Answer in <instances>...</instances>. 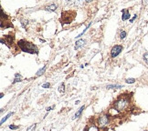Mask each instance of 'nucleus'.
I'll list each match as a JSON object with an SVG mask.
<instances>
[{
    "label": "nucleus",
    "mask_w": 148,
    "mask_h": 131,
    "mask_svg": "<svg viewBox=\"0 0 148 131\" xmlns=\"http://www.w3.org/2000/svg\"><path fill=\"white\" fill-rule=\"evenodd\" d=\"M20 78H21V76L19 75V74H16V75H15V80H14L13 83L19 82L20 81Z\"/></svg>",
    "instance_id": "obj_13"
},
{
    "label": "nucleus",
    "mask_w": 148,
    "mask_h": 131,
    "mask_svg": "<svg viewBox=\"0 0 148 131\" xmlns=\"http://www.w3.org/2000/svg\"><path fill=\"white\" fill-rule=\"evenodd\" d=\"M46 66H45V67H42V69H39L38 72H37V76H40V75H42V74L45 72V70H46Z\"/></svg>",
    "instance_id": "obj_11"
},
{
    "label": "nucleus",
    "mask_w": 148,
    "mask_h": 131,
    "mask_svg": "<svg viewBox=\"0 0 148 131\" xmlns=\"http://www.w3.org/2000/svg\"><path fill=\"white\" fill-rule=\"evenodd\" d=\"M144 59H145V61L146 62V63L148 64V53H145L144 55Z\"/></svg>",
    "instance_id": "obj_19"
},
{
    "label": "nucleus",
    "mask_w": 148,
    "mask_h": 131,
    "mask_svg": "<svg viewBox=\"0 0 148 131\" xmlns=\"http://www.w3.org/2000/svg\"><path fill=\"white\" fill-rule=\"evenodd\" d=\"M85 109V107L83 106V107H81V109H79L77 112H76V114H75V115H74V117L73 118H78L79 116H81L82 115V111H83V109Z\"/></svg>",
    "instance_id": "obj_8"
},
{
    "label": "nucleus",
    "mask_w": 148,
    "mask_h": 131,
    "mask_svg": "<svg viewBox=\"0 0 148 131\" xmlns=\"http://www.w3.org/2000/svg\"><path fill=\"white\" fill-rule=\"evenodd\" d=\"M128 106V100L125 98H121L115 103V107L118 111H123Z\"/></svg>",
    "instance_id": "obj_2"
},
{
    "label": "nucleus",
    "mask_w": 148,
    "mask_h": 131,
    "mask_svg": "<svg viewBox=\"0 0 148 131\" xmlns=\"http://www.w3.org/2000/svg\"><path fill=\"white\" fill-rule=\"evenodd\" d=\"M90 24H92V23H90V24H89V25H88V26H87V27H86V28H85V29H84V30H83V31H82V33H81V34H79V36H78V37H82V35H83V34H84V33H85V32H86V30H87V29H88V28H89V27H90Z\"/></svg>",
    "instance_id": "obj_14"
},
{
    "label": "nucleus",
    "mask_w": 148,
    "mask_h": 131,
    "mask_svg": "<svg viewBox=\"0 0 148 131\" xmlns=\"http://www.w3.org/2000/svg\"><path fill=\"white\" fill-rule=\"evenodd\" d=\"M134 82H135L134 78H128V79H126V83H128V84H133Z\"/></svg>",
    "instance_id": "obj_15"
},
{
    "label": "nucleus",
    "mask_w": 148,
    "mask_h": 131,
    "mask_svg": "<svg viewBox=\"0 0 148 131\" xmlns=\"http://www.w3.org/2000/svg\"><path fill=\"white\" fill-rule=\"evenodd\" d=\"M98 123H99V126L101 128H103V127L107 126V124L109 123V118H108V117L106 115H103V116L99 117Z\"/></svg>",
    "instance_id": "obj_3"
},
{
    "label": "nucleus",
    "mask_w": 148,
    "mask_h": 131,
    "mask_svg": "<svg viewBox=\"0 0 148 131\" xmlns=\"http://www.w3.org/2000/svg\"><path fill=\"white\" fill-rule=\"evenodd\" d=\"M18 45L20 47V48L24 51V52H27V53H38V48L36 45H34L33 44L29 43V42H27L25 40H20L18 42Z\"/></svg>",
    "instance_id": "obj_1"
},
{
    "label": "nucleus",
    "mask_w": 148,
    "mask_h": 131,
    "mask_svg": "<svg viewBox=\"0 0 148 131\" xmlns=\"http://www.w3.org/2000/svg\"><path fill=\"white\" fill-rule=\"evenodd\" d=\"M136 18H137V15H134V18H133L132 19L130 20V22H131V23H133V22H134V19H135Z\"/></svg>",
    "instance_id": "obj_23"
},
{
    "label": "nucleus",
    "mask_w": 148,
    "mask_h": 131,
    "mask_svg": "<svg viewBox=\"0 0 148 131\" xmlns=\"http://www.w3.org/2000/svg\"><path fill=\"white\" fill-rule=\"evenodd\" d=\"M122 50H123L122 45H115V47H113L112 51H111L112 58H115V56H117L119 54L122 52Z\"/></svg>",
    "instance_id": "obj_4"
},
{
    "label": "nucleus",
    "mask_w": 148,
    "mask_h": 131,
    "mask_svg": "<svg viewBox=\"0 0 148 131\" xmlns=\"http://www.w3.org/2000/svg\"><path fill=\"white\" fill-rule=\"evenodd\" d=\"M130 18V14H129V11L127 10H123V20L125 21Z\"/></svg>",
    "instance_id": "obj_7"
},
{
    "label": "nucleus",
    "mask_w": 148,
    "mask_h": 131,
    "mask_svg": "<svg viewBox=\"0 0 148 131\" xmlns=\"http://www.w3.org/2000/svg\"><path fill=\"white\" fill-rule=\"evenodd\" d=\"M64 90H65V89H64V85H63V84H61L60 86V88H59V91H60V93H63V92H64Z\"/></svg>",
    "instance_id": "obj_17"
},
{
    "label": "nucleus",
    "mask_w": 148,
    "mask_h": 131,
    "mask_svg": "<svg viewBox=\"0 0 148 131\" xmlns=\"http://www.w3.org/2000/svg\"><path fill=\"white\" fill-rule=\"evenodd\" d=\"M36 126H37L36 124L32 125L31 127H29V128H27V131H34V130H35V128H36Z\"/></svg>",
    "instance_id": "obj_16"
},
{
    "label": "nucleus",
    "mask_w": 148,
    "mask_h": 131,
    "mask_svg": "<svg viewBox=\"0 0 148 131\" xmlns=\"http://www.w3.org/2000/svg\"><path fill=\"white\" fill-rule=\"evenodd\" d=\"M56 9H57V5L55 4H51L49 7H46V10H49V11H55Z\"/></svg>",
    "instance_id": "obj_9"
},
{
    "label": "nucleus",
    "mask_w": 148,
    "mask_h": 131,
    "mask_svg": "<svg viewBox=\"0 0 148 131\" xmlns=\"http://www.w3.org/2000/svg\"><path fill=\"white\" fill-rule=\"evenodd\" d=\"M85 40H83V39H79V40L75 43V49H79V48H82L83 45H85Z\"/></svg>",
    "instance_id": "obj_6"
},
{
    "label": "nucleus",
    "mask_w": 148,
    "mask_h": 131,
    "mask_svg": "<svg viewBox=\"0 0 148 131\" xmlns=\"http://www.w3.org/2000/svg\"><path fill=\"white\" fill-rule=\"evenodd\" d=\"M49 86H50L49 83H45V84L42 85V88H49Z\"/></svg>",
    "instance_id": "obj_20"
},
{
    "label": "nucleus",
    "mask_w": 148,
    "mask_h": 131,
    "mask_svg": "<svg viewBox=\"0 0 148 131\" xmlns=\"http://www.w3.org/2000/svg\"><path fill=\"white\" fill-rule=\"evenodd\" d=\"M12 114H13L12 112H10V113H8V115H7V116H5V117L4 118H2V120H1V122H0V123H1V125H2V124H3V123H4V122L5 121V120H7V119H8V117H10V116H12Z\"/></svg>",
    "instance_id": "obj_12"
},
{
    "label": "nucleus",
    "mask_w": 148,
    "mask_h": 131,
    "mask_svg": "<svg viewBox=\"0 0 148 131\" xmlns=\"http://www.w3.org/2000/svg\"><path fill=\"white\" fill-rule=\"evenodd\" d=\"M9 128H10V129H18V126L16 127V126H13V125H11V126H9Z\"/></svg>",
    "instance_id": "obj_22"
},
{
    "label": "nucleus",
    "mask_w": 148,
    "mask_h": 131,
    "mask_svg": "<svg viewBox=\"0 0 148 131\" xmlns=\"http://www.w3.org/2000/svg\"><path fill=\"white\" fill-rule=\"evenodd\" d=\"M122 86L120 85H108L107 88H121Z\"/></svg>",
    "instance_id": "obj_10"
},
{
    "label": "nucleus",
    "mask_w": 148,
    "mask_h": 131,
    "mask_svg": "<svg viewBox=\"0 0 148 131\" xmlns=\"http://www.w3.org/2000/svg\"><path fill=\"white\" fill-rule=\"evenodd\" d=\"M88 131H98V128H95V127H92V128H90Z\"/></svg>",
    "instance_id": "obj_21"
},
{
    "label": "nucleus",
    "mask_w": 148,
    "mask_h": 131,
    "mask_svg": "<svg viewBox=\"0 0 148 131\" xmlns=\"http://www.w3.org/2000/svg\"><path fill=\"white\" fill-rule=\"evenodd\" d=\"M5 37V41H4V39L2 38L1 39V43L2 44H5V45H11L13 43V40H14V38H13V37H11V36H5L4 37Z\"/></svg>",
    "instance_id": "obj_5"
},
{
    "label": "nucleus",
    "mask_w": 148,
    "mask_h": 131,
    "mask_svg": "<svg viewBox=\"0 0 148 131\" xmlns=\"http://www.w3.org/2000/svg\"><path fill=\"white\" fill-rule=\"evenodd\" d=\"M125 37H126V32H125V31H122L121 32V38L123 39Z\"/></svg>",
    "instance_id": "obj_18"
}]
</instances>
